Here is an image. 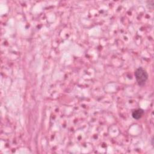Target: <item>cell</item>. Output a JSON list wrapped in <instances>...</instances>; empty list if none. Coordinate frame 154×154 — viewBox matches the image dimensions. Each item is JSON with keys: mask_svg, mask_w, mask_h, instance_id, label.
<instances>
[{"mask_svg": "<svg viewBox=\"0 0 154 154\" xmlns=\"http://www.w3.org/2000/svg\"><path fill=\"white\" fill-rule=\"evenodd\" d=\"M144 113V111L142 109H137L132 111V116L134 119L138 120L141 118V117L143 116Z\"/></svg>", "mask_w": 154, "mask_h": 154, "instance_id": "7a4b0ae2", "label": "cell"}, {"mask_svg": "<svg viewBox=\"0 0 154 154\" xmlns=\"http://www.w3.org/2000/svg\"><path fill=\"white\" fill-rule=\"evenodd\" d=\"M134 75L138 84L140 86H143L148 79V73L143 67H138L135 70Z\"/></svg>", "mask_w": 154, "mask_h": 154, "instance_id": "6da1fadb", "label": "cell"}]
</instances>
